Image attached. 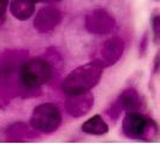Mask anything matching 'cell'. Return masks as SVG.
<instances>
[{"mask_svg":"<svg viewBox=\"0 0 160 144\" xmlns=\"http://www.w3.org/2000/svg\"><path fill=\"white\" fill-rule=\"evenodd\" d=\"M104 69L98 60H93L72 70L63 80L62 89L64 94L68 96L90 91L100 82Z\"/></svg>","mask_w":160,"mask_h":144,"instance_id":"obj_1","label":"cell"},{"mask_svg":"<svg viewBox=\"0 0 160 144\" xmlns=\"http://www.w3.org/2000/svg\"><path fill=\"white\" fill-rule=\"evenodd\" d=\"M53 74L51 63L43 58H32L21 65L19 82L25 89L34 90L48 83Z\"/></svg>","mask_w":160,"mask_h":144,"instance_id":"obj_2","label":"cell"},{"mask_svg":"<svg viewBox=\"0 0 160 144\" xmlns=\"http://www.w3.org/2000/svg\"><path fill=\"white\" fill-rule=\"evenodd\" d=\"M158 132L154 120L140 112H128L123 120V133L130 139L149 141Z\"/></svg>","mask_w":160,"mask_h":144,"instance_id":"obj_3","label":"cell"},{"mask_svg":"<svg viewBox=\"0 0 160 144\" xmlns=\"http://www.w3.org/2000/svg\"><path fill=\"white\" fill-rule=\"evenodd\" d=\"M62 113L54 103H41L35 107L30 118V125L34 130L43 133L57 131L62 124Z\"/></svg>","mask_w":160,"mask_h":144,"instance_id":"obj_4","label":"cell"},{"mask_svg":"<svg viewBox=\"0 0 160 144\" xmlns=\"http://www.w3.org/2000/svg\"><path fill=\"white\" fill-rule=\"evenodd\" d=\"M84 25L90 34L106 35L113 31L116 26V19L104 8H95L87 15Z\"/></svg>","mask_w":160,"mask_h":144,"instance_id":"obj_5","label":"cell"},{"mask_svg":"<svg viewBox=\"0 0 160 144\" xmlns=\"http://www.w3.org/2000/svg\"><path fill=\"white\" fill-rule=\"evenodd\" d=\"M124 53V42L118 36H113L102 43L98 52V60L104 67H110L119 60Z\"/></svg>","mask_w":160,"mask_h":144,"instance_id":"obj_6","label":"cell"},{"mask_svg":"<svg viewBox=\"0 0 160 144\" xmlns=\"http://www.w3.org/2000/svg\"><path fill=\"white\" fill-rule=\"evenodd\" d=\"M63 19V13L60 10L53 6H46L38 11L34 19V28L41 34L52 31L57 28Z\"/></svg>","mask_w":160,"mask_h":144,"instance_id":"obj_7","label":"cell"},{"mask_svg":"<svg viewBox=\"0 0 160 144\" xmlns=\"http://www.w3.org/2000/svg\"><path fill=\"white\" fill-rule=\"evenodd\" d=\"M94 104V96L90 91L76 95H68L65 100V109L72 118H80L86 115Z\"/></svg>","mask_w":160,"mask_h":144,"instance_id":"obj_8","label":"cell"},{"mask_svg":"<svg viewBox=\"0 0 160 144\" xmlns=\"http://www.w3.org/2000/svg\"><path fill=\"white\" fill-rule=\"evenodd\" d=\"M117 103L119 104L122 111L125 112H138L142 108V98L135 89L129 88L119 95Z\"/></svg>","mask_w":160,"mask_h":144,"instance_id":"obj_9","label":"cell"},{"mask_svg":"<svg viewBox=\"0 0 160 144\" xmlns=\"http://www.w3.org/2000/svg\"><path fill=\"white\" fill-rule=\"evenodd\" d=\"M34 0H12L10 2V12L18 21H27L35 12Z\"/></svg>","mask_w":160,"mask_h":144,"instance_id":"obj_10","label":"cell"},{"mask_svg":"<svg viewBox=\"0 0 160 144\" xmlns=\"http://www.w3.org/2000/svg\"><path fill=\"white\" fill-rule=\"evenodd\" d=\"M82 131L87 135H93V136H102L105 133L108 132V125L105 122L101 115L95 114L88 120H86V122H83L82 125Z\"/></svg>","mask_w":160,"mask_h":144,"instance_id":"obj_11","label":"cell"},{"mask_svg":"<svg viewBox=\"0 0 160 144\" xmlns=\"http://www.w3.org/2000/svg\"><path fill=\"white\" fill-rule=\"evenodd\" d=\"M151 24H152L153 31V41L155 45L160 43V13L154 12L151 18Z\"/></svg>","mask_w":160,"mask_h":144,"instance_id":"obj_12","label":"cell"},{"mask_svg":"<svg viewBox=\"0 0 160 144\" xmlns=\"http://www.w3.org/2000/svg\"><path fill=\"white\" fill-rule=\"evenodd\" d=\"M8 4H10V0H0V19L6 13Z\"/></svg>","mask_w":160,"mask_h":144,"instance_id":"obj_13","label":"cell"},{"mask_svg":"<svg viewBox=\"0 0 160 144\" xmlns=\"http://www.w3.org/2000/svg\"><path fill=\"white\" fill-rule=\"evenodd\" d=\"M147 46H148V36H147V34H144V36L142 37V41H141V45H140V54L141 55L144 54Z\"/></svg>","mask_w":160,"mask_h":144,"instance_id":"obj_14","label":"cell"},{"mask_svg":"<svg viewBox=\"0 0 160 144\" xmlns=\"http://www.w3.org/2000/svg\"><path fill=\"white\" fill-rule=\"evenodd\" d=\"M159 66H160V52H159V54L155 56V60H154V72L158 71Z\"/></svg>","mask_w":160,"mask_h":144,"instance_id":"obj_15","label":"cell"},{"mask_svg":"<svg viewBox=\"0 0 160 144\" xmlns=\"http://www.w3.org/2000/svg\"><path fill=\"white\" fill-rule=\"evenodd\" d=\"M35 2H54V1H60V0H34Z\"/></svg>","mask_w":160,"mask_h":144,"instance_id":"obj_16","label":"cell"}]
</instances>
